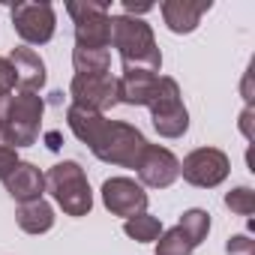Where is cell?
Returning a JSON list of instances; mask_svg holds the SVG:
<instances>
[{
  "instance_id": "22",
  "label": "cell",
  "mask_w": 255,
  "mask_h": 255,
  "mask_svg": "<svg viewBox=\"0 0 255 255\" xmlns=\"http://www.w3.org/2000/svg\"><path fill=\"white\" fill-rule=\"evenodd\" d=\"M225 207L237 216H252L255 213V189L249 186H234L231 192H225Z\"/></svg>"
},
{
  "instance_id": "13",
  "label": "cell",
  "mask_w": 255,
  "mask_h": 255,
  "mask_svg": "<svg viewBox=\"0 0 255 255\" xmlns=\"http://www.w3.org/2000/svg\"><path fill=\"white\" fill-rule=\"evenodd\" d=\"M6 60L12 63V69H15V84H18L24 93H39V90L45 87V63H42V57H39L33 48L18 45V48H12V54H9Z\"/></svg>"
},
{
  "instance_id": "1",
  "label": "cell",
  "mask_w": 255,
  "mask_h": 255,
  "mask_svg": "<svg viewBox=\"0 0 255 255\" xmlns=\"http://www.w3.org/2000/svg\"><path fill=\"white\" fill-rule=\"evenodd\" d=\"M111 45L117 48L123 69H141V72L159 75L162 51L147 21L132 15H111Z\"/></svg>"
},
{
  "instance_id": "21",
  "label": "cell",
  "mask_w": 255,
  "mask_h": 255,
  "mask_svg": "<svg viewBox=\"0 0 255 255\" xmlns=\"http://www.w3.org/2000/svg\"><path fill=\"white\" fill-rule=\"evenodd\" d=\"M189 252H192V246H189V240L183 237V231L177 225L162 231L159 240H156V255H189Z\"/></svg>"
},
{
  "instance_id": "24",
  "label": "cell",
  "mask_w": 255,
  "mask_h": 255,
  "mask_svg": "<svg viewBox=\"0 0 255 255\" xmlns=\"http://www.w3.org/2000/svg\"><path fill=\"white\" fill-rule=\"evenodd\" d=\"M225 252L228 255H255V240L249 234H234L225 240Z\"/></svg>"
},
{
  "instance_id": "25",
  "label": "cell",
  "mask_w": 255,
  "mask_h": 255,
  "mask_svg": "<svg viewBox=\"0 0 255 255\" xmlns=\"http://www.w3.org/2000/svg\"><path fill=\"white\" fill-rule=\"evenodd\" d=\"M15 87V69L6 57H0V96H9Z\"/></svg>"
},
{
  "instance_id": "19",
  "label": "cell",
  "mask_w": 255,
  "mask_h": 255,
  "mask_svg": "<svg viewBox=\"0 0 255 255\" xmlns=\"http://www.w3.org/2000/svg\"><path fill=\"white\" fill-rule=\"evenodd\" d=\"M177 228L183 231V237H186L189 246L195 249V246H201V243L207 240V231H210V213L201 210V207H189V210H183Z\"/></svg>"
},
{
  "instance_id": "28",
  "label": "cell",
  "mask_w": 255,
  "mask_h": 255,
  "mask_svg": "<svg viewBox=\"0 0 255 255\" xmlns=\"http://www.w3.org/2000/svg\"><path fill=\"white\" fill-rule=\"evenodd\" d=\"M48 147H51V150L60 147V135H57V132H48Z\"/></svg>"
},
{
  "instance_id": "9",
  "label": "cell",
  "mask_w": 255,
  "mask_h": 255,
  "mask_svg": "<svg viewBox=\"0 0 255 255\" xmlns=\"http://www.w3.org/2000/svg\"><path fill=\"white\" fill-rule=\"evenodd\" d=\"M69 96H72V105L105 114L108 108L117 105V75H111V72H105V75H72Z\"/></svg>"
},
{
  "instance_id": "7",
  "label": "cell",
  "mask_w": 255,
  "mask_h": 255,
  "mask_svg": "<svg viewBox=\"0 0 255 255\" xmlns=\"http://www.w3.org/2000/svg\"><path fill=\"white\" fill-rule=\"evenodd\" d=\"M231 171V159L219 150V147H198L192 153L183 156L180 162V174L189 186L198 189H213L219 186Z\"/></svg>"
},
{
  "instance_id": "11",
  "label": "cell",
  "mask_w": 255,
  "mask_h": 255,
  "mask_svg": "<svg viewBox=\"0 0 255 255\" xmlns=\"http://www.w3.org/2000/svg\"><path fill=\"white\" fill-rule=\"evenodd\" d=\"M138 183L150 189H168L180 177V159L159 144H147L141 159H138Z\"/></svg>"
},
{
  "instance_id": "20",
  "label": "cell",
  "mask_w": 255,
  "mask_h": 255,
  "mask_svg": "<svg viewBox=\"0 0 255 255\" xmlns=\"http://www.w3.org/2000/svg\"><path fill=\"white\" fill-rule=\"evenodd\" d=\"M123 231H126V237H132L135 243H156L159 234H162V222L144 210V213H138V216H129V219H126V222H123Z\"/></svg>"
},
{
  "instance_id": "27",
  "label": "cell",
  "mask_w": 255,
  "mask_h": 255,
  "mask_svg": "<svg viewBox=\"0 0 255 255\" xmlns=\"http://www.w3.org/2000/svg\"><path fill=\"white\" fill-rule=\"evenodd\" d=\"M9 99H12V93H9V96H0V126L6 123V114H9Z\"/></svg>"
},
{
  "instance_id": "2",
  "label": "cell",
  "mask_w": 255,
  "mask_h": 255,
  "mask_svg": "<svg viewBox=\"0 0 255 255\" xmlns=\"http://www.w3.org/2000/svg\"><path fill=\"white\" fill-rule=\"evenodd\" d=\"M147 144L150 141L144 138V132L138 126L123 123V120H105L102 132L96 135L90 150L99 162L120 165V168H138V159H141Z\"/></svg>"
},
{
  "instance_id": "12",
  "label": "cell",
  "mask_w": 255,
  "mask_h": 255,
  "mask_svg": "<svg viewBox=\"0 0 255 255\" xmlns=\"http://www.w3.org/2000/svg\"><path fill=\"white\" fill-rule=\"evenodd\" d=\"M210 0H165L159 6L162 9V21L171 33H192L201 18L210 12Z\"/></svg>"
},
{
  "instance_id": "17",
  "label": "cell",
  "mask_w": 255,
  "mask_h": 255,
  "mask_svg": "<svg viewBox=\"0 0 255 255\" xmlns=\"http://www.w3.org/2000/svg\"><path fill=\"white\" fill-rule=\"evenodd\" d=\"M15 222H18V228H21L24 234H45V231H51V225H54V207H51L45 198L18 204Z\"/></svg>"
},
{
  "instance_id": "15",
  "label": "cell",
  "mask_w": 255,
  "mask_h": 255,
  "mask_svg": "<svg viewBox=\"0 0 255 255\" xmlns=\"http://www.w3.org/2000/svg\"><path fill=\"white\" fill-rule=\"evenodd\" d=\"M156 78L153 72H141V69H123V75L117 78V102L123 105H147L150 96H153V87H156Z\"/></svg>"
},
{
  "instance_id": "6",
  "label": "cell",
  "mask_w": 255,
  "mask_h": 255,
  "mask_svg": "<svg viewBox=\"0 0 255 255\" xmlns=\"http://www.w3.org/2000/svg\"><path fill=\"white\" fill-rule=\"evenodd\" d=\"M42 114H45V99L39 93L18 90L9 99V114H6L3 129H6V135H9L15 150L36 144V138L42 132Z\"/></svg>"
},
{
  "instance_id": "14",
  "label": "cell",
  "mask_w": 255,
  "mask_h": 255,
  "mask_svg": "<svg viewBox=\"0 0 255 255\" xmlns=\"http://www.w3.org/2000/svg\"><path fill=\"white\" fill-rule=\"evenodd\" d=\"M6 183V192L18 201V204H27V201H36L42 198L45 192V174L33 165V162H18L9 177L3 180Z\"/></svg>"
},
{
  "instance_id": "16",
  "label": "cell",
  "mask_w": 255,
  "mask_h": 255,
  "mask_svg": "<svg viewBox=\"0 0 255 255\" xmlns=\"http://www.w3.org/2000/svg\"><path fill=\"white\" fill-rule=\"evenodd\" d=\"M105 114H99V111H90V108H81V105H72L69 102V108H66V126L72 129V135L81 141V144H93L96 141V135L102 132V126H105Z\"/></svg>"
},
{
  "instance_id": "5",
  "label": "cell",
  "mask_w": 255,
  "mask_h": 255,
  "mask_svg": "<svg viewBox=\"0 0 255 255\" xmlns=\"http://www.w3.org/2000/svg\"><path fill=\"white\" fill-rule=\"evenodd\" d=\"M66 12L75 21V48H111V12L102 0H72Z\"/></svg>"
},
{
  "instance_id": "26",
  "label": "cell",
  "mask_w": 255,
  "mask_h": 255,
  "mask_svg": "<svg viewBox=\"0 0 255 255\" xmlns=\"http://www.w3.org/2000/svg\"><path fill=\"white\" fill-rule=\"evenodd\" d=\"M123 9L135 18V15H141V12H150L153 6H150V3H135V0H123Z\"/></svg>"
},
{
  "instance_id": "4",
  "label": "cell",
  "mask_w": 255,
  "mask_h": 255,
  "mask_svg": "<svg viewBox=\"0 0 255 255\" xmlns=\"http://www.w3.org/2000/svg\"><path fill=\"white\" fill-rule=\"evenodd\" d=\"M147 108H150L153 129L162 138H180L189 129V111L183 105L180 84L171 75H159L156 78V87H153V96H150Z\"/></svg>"
},
{
  "instance_id": "18",
  "label": "cell",
  "mask_w": 255,
  "mask_h": 255,
  "mask_svg": "<svg viewBox=\"0 0 255 255\" xmlns=\"http://www.w3.org/2000/svg\"><path fill=\"white\" fill-rule=\"evenodd\" d=\"M72 66H75V75H105L111 72V51L108 48H75Z\"/></svg>"
},
{
  "instance_id": "23",
  "label": "cell",
  "mask_w": 255,
  "mask_h": 255,
  "mask_svg": "<svg viewBox=\"0 0 255 255\" xmlns=\"http://www.w3.org/2000/svg\"><path fill=\"white\" fill-rule=\"evenodd\" d=\"M18 162H21V159H18V150L12 147V141H9L6 129L0 126V180H6V177H9V171H12Z\"/></svg>"
},
{
  "instance_id": "10",
  "label": "cell",
  "mask_w": 255,
  "mask_h": 255,
  "mask_svg": "<svg viewBox=\"0 0 255 255\" xmlns=\"http://www.w3.org/2000/svg\"><path fill=\"white\" fill-rule=\"evenodd\" d=\"M102 204L108 213L129 219L147 210V192L132 177H108L102 183Z\"/></svg>"
},
{
  "instance_id": "8",
  "label": "cell",
  "mask_w": 255,
  "mask_h": 255,
  "mask_svg": "<svg viewBox=\"0 0 255 255\" xmlns=\"http://www.w3.org/2000/svg\"><path fill=\"white\" fill-rule=\"evenodd\" d=\"M12 15V27L15 33L27 42V45H45L54 36L57 27V15L51 3H15L9 9Z\"/></svg>"
},
{
  "instance_id": "3",
  "label": "cell",
  "mask_w": 255,
  "mask_h": 255,
  "mask_svg": "<svg viewBox=\"0 0 255 255\" xmlns=\"http://www.w3.org/2000/svg\"><path fill=\"white\" fill-rule=\"evenodd\" d=\"M45 189L51 192V198L66 216H87L93 210V189L87 183L84 168L75 159H63L51 165L45 174Z\"/></svg>"
}]
</instances>
